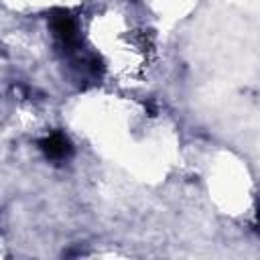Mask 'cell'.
<instances>
[{
  "label": "cell",
  "mask_w": 260,
  "mask_h": 260,
  "mask_svg": "<svg viewBox=\"0 0 260 260\" xmlns=\"http://www.w3.org/2000/svg\"><path fill=\"white\" fill-rule=\"evenodd\" d=\"M39 148L45 154V158L53 162H65L73 154V144L63 132H51L45 138L39 140Z\"/></svg>",
  "instance_id": "6da1fadb"
},
{
  "label": "cell",
  "mask_w": 260,
  "mask_h": 260,
  "mask_svg": "<svg viewBox=\"0 0 260 260\" xmlns=\"http://www.w3.org/2000/svg\"><path fill=\"white\" fill-rule=\"evenodd\" d=\"M51 28H53V35H55L67 49H75V47L79 45L75 20H73L65 10H57V12L51 16Z\"/></svg>",
  "instance_id": "7a4b0ae2"
},
{
  "label": "cell",
  "mask_w": 260,
  "mask_h": 260,
  "mask_svg": "<svg viewBox=\"0 0 260 260\" xmlns=\"http://www.w3.org/2000/svg\"><path fill=\"white\" fill-rule=\"evenodd\" d=\"M256 217H258V234H260V207H258V211H256Z\"/></svg>",
  "instance_id": "3957f363"
}]
</instances>
